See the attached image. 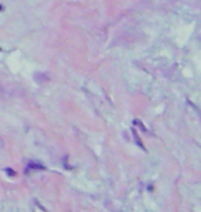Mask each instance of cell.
<instances>
[{"label":"cell","mask_w":201,"mask_h":212,"mask_svg":"<svg viewBox=\"0 0 201 212\" xmlns=\"http://www.w3.org/2000/svg\"><path fill=\"white\" fill-rule=\"evenodd\" d=\"M132 134H134V138H135V141H137V143H138V146H139V148H142V149H145V148H143L142 142H141V139H139V136H138V134H137V131H135V130L132 131Z\"/></svg>","instance_id":"obj_1"},{"label":"cell","mask_w":201,"mask_h":212,"mask_svg":"<svg viewBox=\"0 0 201 212\" xmlns=\"http://www.w3.org/2000/svg\"><path fill=\"white\" fill-rule=\"evenodd\" d=\"M29 168H39V170H46L43 165H39V164H29Z\"/></svg>","instance_id":"obj_2"},{"label":"cell","mask_w":201,"mask_h":212,"mask_svg":"<svg viewBox=\"0 0 201 212\" xmlns=\"http://www.w3.org/2000/svg\"><path fill=\"white\" fill-rule=\"evenodd\" d=\"M4 171H6V172H7V174H8L10 176H14V175H15V172H14V171H11L10 168H6Z\"/></svg>","instance_id":"obj_3"},{"label":"cell","mask_w":201,"mask_h":212,"mask_svg":"<svg viewBox=\"0 0 201 212\" xmlns=\"http://www.w3.org/2000/svg\"><path fill=\"white\" fill-rule=\"evenodd\" d=\"M1 10H3V6H1V4H0V11H1Z\"/></svg>","instance_id":"obj_4"},{"label":"cell","mask_w":201,"mask_h":212,"mask_svg":"<svg viewBox=\"0 0 201 212\" xmlns=\"http://www.w3.org/2000/svg\"><path fill=\"white\" fill-rule=\"evenodd\" d=\"M0 51H1V48H0Z\"/></svg>","instance_id":"obj_5"}]
</instances>
